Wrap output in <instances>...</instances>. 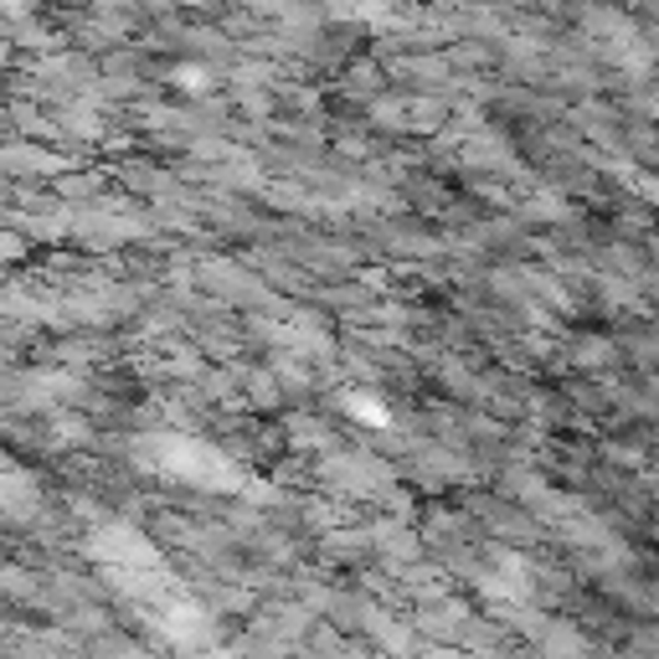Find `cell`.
<instances>
[{
  "label": "cell",
  "mask_w": 659,
  "mask_h": 659,
  "mask_svg": "<svg viewBox=\"0 0 659 659\" xmlns=\"http://www.w3.org/2000/svg\"><path fill=\"white\" fill-rule=\"evenodd\" d=\"M88 557L103 561V567H150L155 561V546L139 536L135 525L124 521H109L88 536Z\"/></svg>",
  "instance_id": "6da1fadb"
},
{
  "label": "cell",
  "mask_w": 659,
  "mask_h": 659,
  "mask_svg": "<svg viewBox=\"0 0 659 659\" xmlns=\"http://www.w3.org/2000/svg\"><path fill=\"white\" fill-rule=\"evenodd\" d=\"M372 552H382L391 567H407V561L423 552V542L412 536L407 515H397V521H376V525H372Z\"/></svg>",
  "instance_id": "7a4b0ae2"
},
{
  "label": "cell",
  "mask_w": 659,
  "mask_h": 659,
  "mask_svg": "<svg viewBox=\"0 0 659 659\" xmlns=\"http://www.w3.org/2000/svg\"><path fill=\"white\" fill-rule=\"evenodd\" d=\"M5 166H11V175H63L68 170V160L57 150H36V145H11L5 150Z\"/></svg>",
  "instance_id": "3957f363"
},
{
  "label": "cell",
  "mask_w": 659,
  "mask_h": 659,
  "mask_svg": "<svg viewBox=\"0 0 659 659\" xmlns=\"http://www.w3.org/2000/svg\"><path fill=\"white\" fill-rule=\"evenodd\" d=\"M340 407L351 412L355 423H366V428H391V407L376 397V391H345L340 397Z\"/></svg>",
  "instance_id": "277c9868"
},
{
  "label": "cell",
  "mask_w": 659,
  "mask_h": 659,
  "mask_svg": "<svg viewBox=\"0 0 659 659\" xmlns=\"http://www.w3.org/2000/svg\"><path fill=\"white\" fill-rule=\"evenodd\" d=\"M454 118V109H448V99H412V118H407V129H418V135H439L443 124Z\"/></svg>",
  "instance_id": "5b68a950"
},
{
  "label": "cell",
  "mask_w": 659,
  "mask_h": 659,
  "mask_svg": "<svg viewBox=\"0 0 659 659\" xmlns=\"http://www.w3.org/2000/svg\"><path fill=\"white\" fill-rule=\"evenodd\" d=\"M469 618L474 613L464 603H439V609H428L418 618V628H428V634H458V628H469Z\"/></svg>",
  "instance_id": "8992f818"
},
{
  "label": "cell",
  "mask_w": 659,
  "mask_h": 659,
  "mask_svg": "<svg viewBox=\"0 0 659 659\" xmlns=\"http://www.w3.org/2000/svg\"><path fill=\"white\" fill-rule=\"evenodd\" d=\"M382 78H387L382 63H355V68L345 72V93H355V99H376V93H382Z\"/></svg>",
  "instance_id": "52a82bcc"
},
{
  "label": "cell",
  "mask_w": 659,
  "mask_h": 659,
  "mask_svg": "<svg viewBox=\"0 0 659 659\" xmlns=\"http://www.w3.org/2000/svg\"><path fill=\"white\" fill-rule=\"evenodd\" d=\"M412 99H372V124L376 129H407Z\"/></svg>",
  "instance_id": "ba28073f"
},
{
  "label": "cell",
  "mask_w": 659,
  "mask_h": 659,
  "mask_svg": "<svg viewBox=\"0 0 659 659\" xmlns=\"http://www.w3.org/2000/svg\"><path fill=\"white\" fill-rule=\"evenodd\" d=\"M397 72H402V78H418L423 88H433L448 78V63H443V57H418V63H402Z\"/></svg>",
  "instance_id": "9c48e42d"
},
{
  "label": "cell",
  "mask_w": 659,
  "mask_h": 659,
  "mask_svg": "<svg viewBox=\"0 0 659 659\" xmlns=\"http://www.w3.org/2000/svg\"><path fill=\"white\" fill-rule=\"evenodd\" d=\"M572 355H577V366H582V372H603V366H609L618 351H613L609 340H582Z\"/></svg>",
  "instance_id": "30bf717a"
},
{
  "label": "cell",
  "mask_w": 659,
  "mask_h": 659,
  "mask_svg": "<svg viewBox=\"0 0 659 659\" xmlns=\"http://www.w3.org/2000/svg\"><path fill=\"white\" fill-rule=\"evenodd\" d=\"M525 217H536V221H567L572 212H567V202H561V196H531V202H525Z\"/></svg>",
  "instance_id": "8fae6325"
},
{
  "label": "cell",
  "mask_w": 659,
  "mask_h": 659,
  "mask_svg": "<svg viewBox=\"0 0 659 659\" xmlns=\"http://www.w3.org/2000/svg\"><path fill=\"white\" fill-rule=\"evenodd\" d=\"M175 78V88H186V93H206L212 88V68H202V63H186V68L170 72Z\"/></svg>",
  "instance_id": "7c38bea8"
},
{
  "label": "cell",
  "mask_w": 659,
  "mask_h": 659,
  "mask_svg": "<svg viewBox=\"0 0 659 659\" xmlns=\"http://www.w3.org/2000/svg\"><path fill=\"white\" fill-rule=\"evenodd\" d=\"M5 592H11V598H36V603H42V588H36V582L21 572V567H11V572H5Z\"/></svg>",
  "instance_id": "4fadbf2b"
},
{
  "label": "cell",
  "mask_w": 659,
  "mask_h": 659,
  "mask_svg": "<svg viewBox=\"0 0 659 659\" xmlns=\"http://www.w3.org/2000/svg\"><path fill=\"white\" fill-rule=\"evenodd\" d=\"M57 191H63V196H83L88 202V196H99V175H63V186Z\"/></svg>",
  "instance_id": "5bb4252c"
},
{
  "label": "cell",
  "mask_w": 659,
  "mask_h": 659,
  "mask_svg": "<svg viewBox=\"0 0 659 659\" xmlns=\"http://www.w3.org/2000/svg\"><path fill=\"white\" fill-rule=\"evenodd\" d=\"M542 649H588V639H582V634H567V628H561V634L542 639Z\"/></svg>",
  "instance_id": "9a60e30c"
}]
</instances>
